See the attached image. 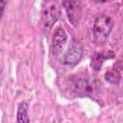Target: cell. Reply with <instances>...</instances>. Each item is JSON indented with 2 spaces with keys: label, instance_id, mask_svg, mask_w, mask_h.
<instances>
[{
  "label": "cell",
  "instance_id": "obj_1",
  "mask_svg": "<svg viewBox=\"0 0 123 123\" xmlns=\"http://www.w3.org/2000/svg\"><path fill=\"white\" fill-rule=\"evenodd\" d=\"M113 23L110 16L106 14H100L98 15L92 26V33L94 40L97 43H103L107 40L109 37L111 29H112Z\"/></svg>",
  "mask_w": 123,
  "mask_h": 123
},
{
  "label": "cell",
  "instance_id": "obj_2",
  "mask_svg": "<svg viewBox=\"0 0 123 123\" xmlns=\"http://www.w3.org/2000/svg\"><path fill=\"white\" fill-rule=\"evenodd\" d=\"M84 54V48L81 43L78 41H71L64 52L63 55V63L69 66L76 65L82 59Z\"/></svg>",
  "mask_w": 123,
  "mask_h": 123
},
{
  "label": "cell",
  "instance_id": "obj_3",
  "mask_svg": "<svg viewBox=\"0 0 123 123\" xmlns=\"http://www.w3.org/2000/svg\"><path fill=\"white\" fill-rule=\"evenodd\" d=\"M61 12L60 8L57 6L54 2H48L46 3V6L42 9V22L44 25V28L46 30H50L53 24L58 20L60 17Z\"/></svg>",
  "mask_w": 123,
  "mask_h": 123
},
{
  "label": "cell",
  "instance_id": "obj_4",
  "mask_svg": "<svg viewBox=\"0 0 123 123\" xmlns=\"http://www.w3.org/2000/svg\"><path fill=\"white\" fill-rule=\"evenodd\" d=\"M62 6L66 12L67 17L73 26H76L82 15L81 3L79 1H63Z\"/></svg>",
  "mask_w": 123,
  "mask_h": 123
},
{
  "label": "cell",
  "instance_id": "obj_5",
  "mask_svg": "<svg viewBox=\"0 0 123 123\" xmlns=\"http://www.w3.org/2000/svg\"><path fill=\"white\" fill-rule=\"evenodd\" d=\"M71 88L75 95L77 96H87L92 92V86L85 78H77L74 79L71 83Z\"/></svg>",
  "mask_w": 123,
  "mask_h": 123
},
{
  "label": "cell",
  "instance_id": "obj_6",
  "mask_svg": "<svg viewBox=\"0 0 123 123\" xmlns=\"http://www.w3.org/2000/svg\"><path fill=\"white\" fill-rule=\"evenodd\" d=\"M67 41V35L62 27H58L55 30V33L53 35V41H52V47L55 53L60 52L62 50V48L65 46Z\"/></svg>",
  "mask_w": 123,
  "mask_h": 123
},
{
  "label": "cell",
  "instance_id": "obj_7",
  "mask_svg": "<svg viewBox=\"0 0 123 123\" xmlns=\"http://www.w3.org/2000/svg\"><path fill=\"white\" fill-rule=\"evenodd\" d=\"M113 58H114V53L111 50L97 52L91 57L90 65L95 71H99L106 60H110V59H113Z\"/></svg>",
  "mask_w": 123,
  "mask_h": 123
},
{
  "label": "cell",
  "instance_id": "obj_8",
  "mask_svg": "<svg viewBox=\"0 0 123 123\" xmlns=\"http://www.w3.org/2000/svg\"><path fill=\"white\" fill-rule=\"evenodd\" d=\"M29 105L27 102H21L17 108L16 121L17 123H30V118L28 115Z\"/></svg>",
  "mask_w": 123,
  "mask_h": 123
},
{
  "label": "cell",
  "instance_id": "obj_9",
  "mask_svg": "<svg viewBox=\"0 0 123 123\" xmlns=\"http://www.w3.org/2000/svg\"><path fill=\"white\" fill-rule=\"evenodd\" d=\"M105 78L111 84H117L120 80V74L117 70L113 69V70H111V71L107 72L106 75H105Z\"/></svg>",
  "mask_w": 123,
  "mask_h": 123
},
{
  "label": "cell",
  "instance_id": "obj_10",
  "mask_svg": "<svg viewBox=\"0 0 123 123\" xmlns=\"http://www.w3.org/2000/svg\"><path fill=\"white\" fill-rule=\"evenodd\" d=\"M7 5V1H3V0H0V10H1V13H0V17L2 16L3 14V12H4V9H5V6Z\"/></svg>",
  "mask_w": 123,
  "mask_h": 123
}]
</instances>
